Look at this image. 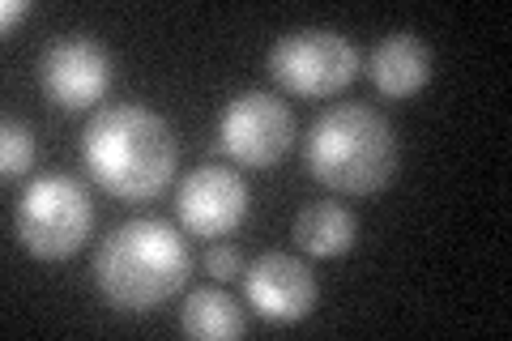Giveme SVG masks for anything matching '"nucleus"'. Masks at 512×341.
Returning a JSON list of instances; mask_svg holds the SVG:
<instances>
[{
    "label": "nucleus",
    "instance_id": "2",
    "mask_svg": "<svg viewBox=\"0 0 512 341\" xmlns=\"http://www.w3.org/2000/svg\"><path fill=\"white\" fill-rule=\"evenodd\" d=\"M192 252L163 218H133L116 226L94 252V286L120 312H154L188 286Z\"/></svg>",
    "mask_w": 512,
    "mask_h": 341
},
{
    "label": "nucleus",
    "instance_id": "14",
    "mask_svg": "<svg viewBox=\"0 0 512 341\" xmlns=\"http://www.w3.org/2000/svg\"><path fill=\"white\" fill-rule=\"evenodd\" d=\"M205 273L218 282H231V278H244V261H239V248L235 243H210L205 252Z\"/></svg>",
    "mask_w": 512,
    "mask_h": 341
},
{
    "label": "nucleus",
    "instance_id": "9",
    "mask_svg": "<svg viewBox=\"0 0 512 341\" xmlns=\"http://www.w3.org/2000/svg\"><path fill=\"white\" fill-rule=\"evenodd\" d=\"M175 214H180L188 235L227 239L235 226L248 218V184H244V175L231 171V167H214V162H205V167H197L180 184Z\"/></svg>",
    "mask_w": 512,
    "mask_h": 341
},
{
    "label": "nucleus",
    "instance_id": "12",
    "mask_svg": "<svg viewBox=\"0 0 512 341\" xmlns=\"http://www.w3.org/2000/svg\"><path fill=\"white\" fill-rule=\"evenodd\" d=\"M180 329L197 341H235L244 337L248 320L235 295L205 286V290H188V299L180 307Z\"/></svg>",
    "mask_w": 512,
    "mask_h": 341
},
{
    "label": "nucleus",
    "instance_id": "15",
    "mask_svg": "<svg viewBox=\"0 0 512 341\" xmlns=\"http://www.w3.org/2000/svg\"><path fill=\"white\" fill-rule=\"evenodd\" d=\"M26 13H30V0H5V5H0V30L9 35V30L26 18Z\"/></svg>",
    "mask_w": 512,
    "mask_h": 341
},
{
    "label": "nucleus",
    "instance_id": "4",
    "mask_svg": "<svg viewBox=\"0 0 512 341\" xmlns=\"http://www.w3.org/2000/svg\"><path fill=\"white\" fill-rule=\"evenodd\" d=\"M18 243L35 261H69L86 248L94 231V205L82 180L73 175H39L30 180L13 209Z\"/></svg>",
    "mask_w": 512,
    "mask_h": 341
},
{
    "label": "nucleus",
    "instance_id": "13",
    "mask_svg": "<svg viewBox=\"0 0 512 341\" xmlns=\"http://www.w3.org/2000/svg\"><path fill=\"white\" fill-rule=\"evenodd\" d=\"M35 167V133L30 124L5 116L0 124V180H22V175Z\"/></svg>",
    "mask_w": 512,
    "mask_h": 341
},
{
    "label": "nucleus",
    "instance_id": "8",
    "mask_svg": "<svg viewBox=\"0 0 512 341\" xmlns=\"http://www.w3.org/2000/svg\"><path fill=\"white\" fill-rule=\"evenodd\" d=\"M244 299L269 324H299L316 312L320 282L308 261L291 252H265L244 269Z\"/></svg>",
    "mask_w": 512,
    "mask_h": 341
},
{
    "label": "nucleus",
    "instance_id": "6",
    "mask_svg": "<svg viewBox=\"0 0 512 341\" xmlns=\"http://www.w3.org/2000/svg\"><path fill=\"white\" fill-rule=\"evenodd\" d=\"M218 145L235 167L269 171L291 154L295 145V116L278 94L244 90L222 107L218 116Z\"/></svg>",
    "mask_w": 512,
    "mask_h": 341
},
{
    "label": "nucleus",
    "instance_id": "10",
    "mask_svg": "<svg viewBox=\"0 0 512 341\" xmlns=\"http://www.w3.org/2000/svg\"><path fill=\"white\" fill-rule=\"evenodd\" d=\"M367 77H372V86L384 99H393V103L414 99L431 81V47L419 35H410V30L384 35L376 43V52L367 56Z\"/></svg>",
    "mask_w": 512,
    "mask_h": 341
},
{
    "label": "nucleus",
    "instance_id": "1",
    "mask_svg": "<svg viewBox=\"0 0 512 341\" xmlns=\"http://www.w3.org/2000/svg\"><path fill=\"white\" fill-rule=\"evenodd\" d=\"M82 167L107 197L141 205L154 201L180 167L171 124L141 103H116L94 111L82 133Z\"/></svg>",
    "mask_w": 512,
    "mask_h": 341
},
{
    "label": "nucleus",
    "instance_id": "7",
    "mask_svg": "<svg viewBox=\"0 0 512 341\" xmlns=\"http://www.w3.org/2000/svg\"><path fill=\"white\" fill-rule=\"evenodd\" d=\"M39 90L60 111H90L111 90V52L94 35H69L43 47Z\"/></svg>",
    "mask_w": 512,
    "mask_h": 341
},
{
    "label": "nucleus",
    "instance_id": "3",
    "mask_svg": "<svg viewBox=\"0 0 512 341\" xmlns=\"http://www.w3.org/2000/svg\"><path fill=\"white\" fill-rule=\"evenodd\" d=\"M303 162L316 184L342 192V197H372L397 180L402 145L380 111L363 103H338L325 116H316L308 141H303Z\"/></svg>",
    "mask_w": 512,
    "mask_h": 341
},
{
    "label": "nucleus",
    "instance_id": "11",
    "mask_svg": "<svg viewBox=\"0 0 512 341\" xmlns=\"http://www.w3.org/2000/svg\"><path fill=\"white\" fill-rule=\"evenodd\" d=\"M295 243L308 256H346L359 243V218L338 201H312L295 218Z\"/></svg>",
    "mask_w": 512,
    "mask_h": 341
},
{
    "label": "nucleus",
    "instance_id": "5",
    "mask_svg": "<svg viewBox=\"0 0 512 341\" xmlns=\"http://www.w3.org/2000/svg\"><path fill=\"white\" fill-rule=\"evenodd\" d=\"M359 47L329 26L291 30L269 47V77L295 99H329L359 77Z\"/></svg>",
    "mask_w": 512,
    "mask_h": 341
}]
</instances>
